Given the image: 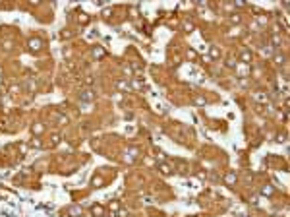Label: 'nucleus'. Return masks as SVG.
<instances>
[{
	"instance_id": "nucleus-1",
	"label": "nucleus",
	"mask_w": 290,
	"mask_h": 217,
	"mask_svg": "<svg viewBox=\"0 0 290 217\" xmlns=\"http://www.w3.org/2000/svg\"><path fill=\"white\" fill-rule=\"evenodd\" d=\"M41 49H43V41L41 39H37V37L29 39V51H41Z\"/></svg>"
},
{
	"instance_id": "nucleus-2",
	"label": "nucleus",
	"mask_w": 290,
	"mask_h": 217,
	"mask_svg": "<svg viewBox=\"0 0 290 217\" xmlns=\"http://www.w3.org/2000/svg\"><path fill=\"white\" fill-rule=\"evenodd\" d=\"M159 171L162 172V174H172V167L170 165H166V163H159Z\"/></svg>"
},
{
	"instance_id": "nucleus-3",
	"label": "nucleus",
	"mask_w": 290,
	"mask_h": 217,
	"mask_svg": "<svg viewBox=\"0 0 290 217\" xmlns=\"http://www.w3.org/2000/svg\"><path fill=\"white\" fill-rule=\"evenodd\" d=\"M93 97H95V91H89V89L81 91V101H93Z\"/></svg>"
},
{
	"instance_id": "nucleus-4",
	"label": "nucleus",
	"mask_w": 290,
	"mask_h": 217,
	"mask_svg": "<svg viewBox=\"0 0 290 217\" xmlns=\"http://www.w3.org/2000/svg\"><path fill=\"white\" fill-rule=\"evenodd\" d=\"M66 213H70V215H74V217H81V207H79V205H74V207H70Z\"/></svg>"
},
{
	"instance_id": "nucleus-5",
	"label": "nucleus",
	"mask_w": 290,
	"mask_h": 217,
	"mask_svg": "<svg viewBox=\"0 0 290 217\" xmlns=\"http://www.w3.org/2000/svg\"><path fill=\"white\" fill-rule=\"evenodd\" d=\"M224 182L228 186L234 184V182H236V174H234V172H226V174H224Z\"/></svg>"
},
{
	"instance_id": "nucleus-6",
	"label": "nucleus",
	"mask_w": 290,
	"mask_h": 217,
	"mask_svg": "<svg viewBox=\"0 0 290 217\" xmlns=\"http://www.w3.org/2000/svg\"><path fill=\"white\" fill-rule=\"evenodd\" d=\"M43 130H45V128H43V124H39V122L31 126V132H33L35 136H41V134H43Z\"/></svg>"
},
{
	"instance_id": "nucleus-7",
	"label": "nucleus",
	"mask_w": 290,
	"mask_h": 217,
	"mask_svg": "<svg viewBox=\"0 0 290 217\" xmlns=\"http://www.w3.org/2000/svg\"><path fill=\"white\" fill-rule=\"evenodd\" d=\"M91 211H93V215H95V217H103L104 215V209L101 207V205H93V209H91Z\"/></svg>"
},
{
	"instance_id": "nucleus-8",
	"label": "nucleus",
	"mask_w": 290,
	"mask_h": 217,
	"mask_svg": "<svg viewBox=\"0 0 290 217\" xmlns=\"http://www.w3.org/2000/svg\"><path fill=\"white\" fill-rule=\"evenodd\" d=\"M261 194L267 196V198H271V196L275 194V190H273V186H265V188H261Z\"/></svg>"
},
{
	"instance_id": "nucleus-9",
	"label": "nucleus",
	"mask_w": 290,
	"mask_h": 217,
	"mask_svg": "<svg viewBox=\"0 0 290 217\" xmlns=\"http://www.w3.org/2000/svg\"><path fill=\"white\" fill-rule=\"evenodd\" d=\"M240 60H242V62H251V52L250 51H244L242 54H240Z\"/></svg>"
},
{
	"instance_id": "nucleus-10",
	"label": "nucleus",
	"mask_w": 290,
	"mask_h": 217,
	"mask_svg": "<svg viewBox=\"0 0 290 217\" xmlns=\"http://www.w3.org/2000/svg\"><path fill=\"white\" fill-rule=\"evenodd\" d=\"M103 182H104V180H103V176H95V179L91 180V186H93V188H97V186H101Z\"/></svg>"
},
{
	"instance_id": "nucleus-11",
	"label": "nucleus",
	"mask_w": 290,
	"mask_h": 217,
	"mask_svg": "<svg viewBox=\"0 0 290 217\" xmlns=\"http://www.w3.org/2000/svg\"><path fill=\"white\" fill-rule=\"evenodd\" d=\"M209 52H211V58H220V51L217 49V47H211V51H209Z\"/></svg>"
},
{
	"instance_id": "nucleus-12",
	"label": "nucleus",
	"mask_w": 290,
	"mask_h": 217,
	"mask_svg": "<svg viewBox=\"0 0 290 217\" xmlns=\"http://www.w3.org/2000/svg\"><path fill=\"white\" fill-rule=\"evenodd\" d=\"M50 144L52 146H58V144H60V134H52L50 136Z\"/></svg>"
},
{
	"instance_id": "nucleus-13",
	"label": "nucleus",
	"mask_w": 290,
	"mask_h": 217,
	"mask_svg": "<svg viewBox=\"0 0 290 217\" xmlns=\"http://www.w3.org/2000/svg\"><path fill=\"white\" fill-rule=\"evenodd\" d=\"M193 103H195V105H205V97H199V95H195V97H193Z\"/></svg>"
},
{
	"instance_id": "nucleus-14",
	"label": "nucleus",
	"mask_w": 290,
	"mask_h": 217,
	"mask_svg": "<svg viewBox=\"0 0 290 217\" xmlns=\"http://www.w3.org/2000/svg\"><path fill=\"white\" fill-rule=\"evenodd\" d=\"M72 37V31L70 29H64V31H60V39H70Z\"/></svg>"
},
{
	"instance_id": "nucleus-15",
	"label": "nucleus",
	"mask_w": 290,
	"mask_h": 217,
	"mask_svg": "<svg viewBox=\"0 0 290 217\" xmlns=\"http://www.w3.org/2000/svg\"><path fill=\"white\" fill-rule=\"evenodd\" d=\"M108 207H110V211H118L120 209V204H118V202H110Z\"/></svg>"
},
{
	"instance_id": "nucleus-16",
	"label": "nucleus",
	"mask_w": 290,
	"mask_h": 217,
	"mask_svg": "<svg viewBox=\"0 0 290 217\" xmlns=\"http://www.w3.org/2000/svg\"><path fill=\"white\" fill-rule=\"evenodd\" d=\"M29 146H31V147H43V144H41V140H39V138H35L33 141H29Z\"/></svg>"
},
{
	"instance_id": "nucleus-17",
	"label": "nucleus",
	"mask_w": 290,
	"mask_h": 217,
	"mask_svg": "<svg viewBox=\"0 0 290 217\" xmlns=\"http://www.w3.org/2000/svg\"><path fill=\"white\" fill-rule=\"evenodd\" d=\"M2 47H4V51H12L14 43H12V41H4V43H2Z\"/></svg>"
},
{
	"instance_id": "nucleus-18",
	"label": "nucleus",
	"mask_w": 290,
	"mask_h": 217,
	"mask_svg": "<svg viewBox=\"0 0 290 217\" xmlns=\"http://www.w3.org/2000/svg\"><path fill=\"white\" fill-rule=\"evenodd\" d=\"M116 87H118L120 91H122V89H128V82H118V83H116Z\"/></svg>"
},
{
	"instance_id": "nucleus-19",
	"label": "nucleus",
	"mask_w": 290,
	"mask_h": 217,
	"mask_svg": "<svg viewBox=\"0 0 290 217\" xmlns=\"http://www.w3.org/2000/svg\"><path fill=\"white\" fill-rule=\"evenodd\" d=\"M58 124H60V126H66V124H68V116L62 115L60 118H58Z\"/></svg>"
},
{
	"instance_id": "nucleus-20",
	"label": "nucleus",
	"mask_w": 290,
	"mask_h": 217,
	"mask_svg": "<svg viewBox=\"0 0 290 217\" xmlns=\"http://www.w3.org/2000/svg\"><path fill=\"white\" fill-rule=\"evenodd\" d=\"M255 101H263V103H267V95H261V93H255Z\"/></svg>"
},
{
	"instance_id": "nucleus-21",
	"label": "nucleus",
	"mask_w": 290,
	"mask_h": 217,
	"mask_svg": "<svg viewBox=\"0 0 290 217\" xmlns=\"http://www.w3.org/2000/svg\"><path fill=\"white\" fill-rule=\"evenodd\" d=\"M87 21H89V18H87V14H81V16H79V23H83V25H85Z\"/></svg>"
},
{
	"instance_id": "nucleus-22",
	"label": "nucleus",
	"mask_w": 290,
	"mask_h": 217,
	"mask_svg": "<svg viewBox=\"0 0 290 217\" xmlns=\"http://www.w3.org/2000/svg\"><path fill=\"white\" fill-rule=\"evenodd\" d=\"M132 85H134L135 89H139V87H143V83L139 82V80H132Z\"/></svg>"
},
{
	"instance_id": "nucleus-23",
	"label": "nucleus",
	"mask_w": 290,
	"mask_h": 217,
	"mask_svg": "<svg viewBox=\"0 0 290 217\" xmlns=\"http://www.w3.org/2000/svg\"><path fill=\"white\" fill-rule=\"evenodd\" d=\"M103 54H104V51L101 49V47H97V49H95V56H97V58H101Z\"/></svg>"
},
{
	"instance_id": "nucleus-24",
	"label": "nucleus",
	"mask_w": 290,
	"mask_h": 217,
	"mask_svg": "<svg viewBox=\"0 0 290 217\" xmlns=\"http://www.w3.org/2000/svg\"><path fill=\"white\" fill-rule=\"evenodd\" d=\"M188 58H192V60H193V58H197V52L192 51V49H188Z\"/></svg>"
},
{
	"instance_id": "nucleus-25",
	"label": "nucleus",
	"mask_w": 290,
	"mask_h": 217,
	"mask_svg": "<svg viewBox=\"0 0 290 217\" xmlns=\"http://www.w3.org/2000/svg\"><path fill=\"white\" fill-rule=\"evenodd\" d=\"M271 41H273V45H278V43H280V37H278L277 33H275V35L271 37Z\"/></svg>"
},
{
	"instance_id": "nucleus-26",
	"label": "nucleus",
	"mask_w": 290,
	"mask_h": 217,
	"mask_svg": "<svg viewBox=\"0 0 290 217\" xmlns=\"http://www.w3.org/2000/svg\"><path fill=\"white\" fill-rule=\"evenodd\" d=\"M184 27H186L188 31H193V23H192V21H186V23H184Z\"/></svg>"
},
{
	"instance_id": "nucleus-27",
	"label": "nucleus",
	"mask_w": 290,
	"mask_h": 217,
	"mask_svg": "<svg viewBox=\"0 0 290 217\" xmlns=\"http://www.w3.org/2000/svg\"><path fill=\"white\" fill-rule=\"evenodd\" d=\"M240 21H242L240 16H238V14H234V16H232V23H240Z\"/></svg>"
},
{
	"instance_id": "nucleus-28",
	"label": "nucleus",
	"mask_w": 290,
	"mask_h": 217,
	"mask_svg": "<svg viewBox=\"0 0 290 217\" xmlns=\"http://www.w3.org/2000/svg\"><path fill=\"white\" fill-rule=\"evenodd\" d=\"M116 213H118V217H126V215H128V211H126V209H118Z\"/></svg>"
},
{
	"instance_id": "nucleus-29",
	"label": "nucleus",
	"mask_w": 290,
	"mask_h": 217,
	"mask_svg": "<svg viewBox=\"0 0 290 217\" xmlns=\"http://www.w3.org/2000/svg\"><path fill=\"white\" fill-rule=\"evenodd\" d=\"M130 153L132 155H139V149H137V147H130Z\"/></svg>"
},
{
	"instance_id": "nucleus-30",
	"label": "nucleus",
	"mask_w": 290,
	"mask_h": 217,
	"mask_svg": "<svg viewBox=\"0 0 290 217\" xmlns=\"http://www.w3.org/2000/svg\"><path fill=\"white\" fill-rule=\"evenodd\" d=\"M103 16H104V18H108V16H112V10H110V8H108V10H103Z\"/></svg>"
},
{
	"instance_id": "nucleus-31",
	"label": "nucleus",
	"mask_w": 290,
	"mask_h": 217,
	"mask_svg": "<svg viewBox=\"0 0 290 217\" xmlns=\"http://www.w3.org/2000/svg\"><path fill=\"white\" fill-rule=\"evenodd\" d=\"M257 21L261 23V25H265V23H267V18H265V16H261V18H257Z\"/></svg>"
},
{
	"instance_id": "nucleus-32",
	"label": "nucleus",
	"mask_w": 290,
	"mask_h": 217,
	"mask_svg": "<svg viewBox=\"0 0 290 217\" xmlns=\"http://www.w3.org/2000/svg\"><path fill=\"white\" fill-rule=\"evenodd\" d=\"M275 60H277V62H284V56H280V54H277V56H275Z\"/></svg>"
}]
</instances>
